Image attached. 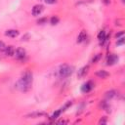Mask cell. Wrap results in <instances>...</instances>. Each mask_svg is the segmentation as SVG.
I'll return each mask as SVG.
<instances>
[{
  "label": "cell",
  "instance_id": "obj_1",
  "mask_svg": "<svg viewBox=\"0 0 125 125\" xmlns=\"http://www.w3.org/2000/svg\"><path fill=\"white\" fill-rule=\"evenodd\" d=\"M32 77H33L32 76V72L30 70L26 69L22 73V75L19 79V81L15 84L16 88L19 89L21 92H27L31 88V84H32V80H33Z\"/></svg>",
  "mask_w": 125,
  "mask_h": 125
},
{
  "label": "cell",
  "instance_id": "obj_2",
  "mask_svg": "<svg viewBox=\"0 0 125 125\" xmlns=\"http://www.w3.org/2000/svg\"><path fill=\"white\" fill-rule=\"evenodd\" d=\"M73 70H74L73 66H70L68 64H62L60 66L59 75L62 78H66V77H69L73 73Z\"/></svg>",
  "mask_w": 125,
  "mask_h": 125
},
{
  "label": "cell",
  "instance_id": "obj_3",
  "mask_svg": "<svg viewBox=\"0 0 125 125\" xmlns=\"http://www.w3.org/2000/svg\"><path fill=\"white\" fill-rule=\"evenodd\" d=\"M14 56H15V58H16L17 60L22 61V60L25 58V56H26V51H25V49L20 47V48H18V49L15 50Z\"/></svg>",
  "mask_w": 125,
  "mask_h": 125
},
{
  "label": "cell",
  "instance_id": "obj_4",
  "mask_svg": "<svg viewBox=\"0 0 125 125\" xmlns=\"http://www.w3.org/2000/svg\"><path fill=\"white\" fill-rule=\"evenodd\" d=\"M94 86H95L94 82L91 81V80H89V81L85 82V83L81 86V92H82V93H89V92L94 88Z\"/></svg>",
  "mask_w": 125,
  "mask_h": 125
},
{
  "label": "cell",
  "instance_id": "obj_5",
  "mask_svg": "<svg viewBox=\"0 0 125 125\" xmlns=\"http://www.w3.org/2000/svg\"><path fill=\"white\" fill-rule=\"evenodd\" d=\"M43 10H44V6L41 5V4H37V5L33 6L31 13H32V15H33L34 17H37V16L41 15V13L43 12Z\"/></svg>",
  "mask_w": 125,
  "mask_h": 125
},
{
  "label": "cell",
  "instance_id": "obj_6",
  "mask_svg": "<svg viewBox=\"0 0 125 125\" xmlns=\"http://www.w3.org/2000/svg\"><path fill=\"white\" fill-rule=\"evenodd\" d=\"M118 62V56L114 55V54H110L109 56H107L106 58V64L107 65H113L114 63H116Z\"/></svg>",
  "mask_w": 125,
  "mask_h": 125
},
{
  "label": "cell",
  "instance_id": "obj_7",
  "mask_svg": "<svg viewBox=\"0 0 125 125\" xmlns=\"http://www.w3.org/2000/svg\"><path fill=\"white\" fill-rule=\"evenodd\" d=\"M89 71V65H84L83 67H81L79 70H78V73H77V76L78 78H83L86 76V74L88 73Z\"/></svg>",
  "mask_w": 125,
  "mask_h": 125
},
{
  "label": "cell",
  "instance_id": "obj_8",
  "mask_svg": "<svg viewBox=\"0 0 125 125\" xmlns=\"http://www.w3.org/2000/svg\"><path fill=\"white\" fill-rule=\"evenodd\" d=\"M4 52H5V55H6V56L12 57V56H14V54H15V48H14V46H12V45L6 46Z\"/></svg>",
  "mask_w": 125,
  "mask_h": 125
},
{
  "label": "cell",
  "instance_id": "obj_9",
  "mask_svg": "<svg viewBox=\"0 0 125 125\" xmlns=\"http://www.w3.org/2000/svg\"><path fill=\"white\" fill-rule=\"evenodd\" d=\"M5 35L8 36V37H12V38H15L19 35V31L16 30V29H8L6 30L5 32Z\"/></svg>",
  "mask_w": 125,
  "mask_h": 125
},
{
  "label": "cell",
  "instance_id": "obj_10",
  "mask_svg": "<svg viewBox=\"0 0 125 125\" xmlns=\"http://www.w3.org/2000/svg\"><path fill=\"white\" fill-rule=\"evenodd\" d=\"M87 38V33L85 30H81L80 33L77 36V43H82L83 41H85Z\"/></svg>",
  "mask_w": 125,
  "mask_h": 125
},
{
  "label": "cell",
  "instance_id": "obj_11",
  "mask_svg": "<svg viewBox=\"0 0 125 125\" xmlns=\"http://www.w3.org/2000/svg\"><path fill=\"white\" fill-rule=\"evenodd\" d=\"M96 75L99 77V78H107L109 76V73L106 71V70H104V69H101V70H98L96 72Z\"/></svg>",
  "mask_w": 125,
  "mask_h": 125
},
{
  "label": "cell",
  "instance_id": "obj_12",
  "mask_svg": "<svg viewBox=\"0 0 125 125\" xmlns=\"http://www.w3.org/2000/svg\"><path fill=\"white\" fill-rule=\"evenodd\" d=\"M116 91L115 90H109V91H107L106 93H105V98L107 99V100H111V99H113V98H115L116 97Z\"/></svg>",
  "mask_w": 125,
  "mask_h": 125
},
{
  "label": "cell",
  "instance_id": "obj_13",
  "mask_svg": "<svg viewBox=\"0 0 125 125\" xmlns=\"http://www.w3.org/2000/svg\"><path fill=\"white\" fill-rule=\"evenodd\" d=\"M62 112V108H60V109H58V110H56L52 115H51V117H50V119H52V120H55V119H57L60 115H61V113Z\"/></svg>",
  "mask_w": 125,
  "mask_h": 125
},
{
  "label": "cell",
  "instance_id": "obj_14",
  "mask_svg": "<svg viewBox=\"0 0 125 125\" xmlns=\"http://www.w3.org/2000/svg\"><path fill=\"white\" fill-rule=\"evenodd\" d=\"M59 21H60V19H59L57 16H53V17L50 19V23H51L52 25H56V24H58Z\"/></svg>",
  "mask_w": 125,
  "mask_h": 125
},
{
  "label": "cell",
  "instance_id": "obj_15",
  "mask_svg": "<svg viewBox=\"0 0 125 125\" xmlns=\"http://www.w3.org/2000/svg\"><path fill=\"white\" fill-rule=\"evenodd\" d=\"M44 114H45L44 112H33V113H30L27 116H30L31 118H36V117H40V116H42Z\"/></svg>",
  "mask_w": 125,
  "mask_h": 125
},
{
  "label": "cell",
  "instance_id": "obj_16",
  "mask_svg": "<svg viewBox=\"0 0 125 125\" xmlns=\"http://www.w3.org/2000/svg\"><path fill=\"white\" fill-rule=\"evenodd\" d=\"M102 58V54H97L93 59H92V62L93 63H96V62H98L99 61H100V59Z\"/></svg>",
  "mask_w": 125,
  "mask_h": 125
},
{
  "label": "cell",
  "instance_id": "obj_17",
  "mask_svg": "<svg viewBox=\"0 0 125 125\" xmlns=\"http://www.w3.org/2000/svg\"><path fill=\"white\" fill-rule=\"evenodd\" d=\"M47 21H48L47 18H40L39 20H37V23L38 24H45V23H47Z\"/></svg>",
  "mask_w": 125,
  "mask_h": 125
},
{
  "label": "cell",
  "instance_id": "obj_18",
  "mask_svg": "<svg viewBox=\"0 0 125 125\" xmlns=\"http://www.w3.org/2000/svg\"><path fill=\"white\" fill-rule=\"evenodd\" d=\"M124 42H125V39H124V36H122V37H120V38L117 39L116 45H117V46H122V45L124 44Z\"/></svg>",
  "mask_w": 125,
  "mask_h": 125
},
{
  "label": "cell",
  "instance_id": "obj_19",
  "mask_svg": "<svg viewBox=\"0 0 125 125\" xmlns=\"http://www.w3.org/2000/svg\"><path fill=\"white\" fill-rule=\"evenodd\" d=\"M5 48H6L5 43H4L3 41H0V52H3V51L5 50Z\"/></svg>",
  "mask_w": 125,
  "mask_h": 125
},
{
  "label": "cell",
  "instance_id": "obj_20",
  "mask_svg": "<svg viewBox=\"0 0 125 125\" xmlns=\"http://www.w3.org/2000/svg\"><path fill=\"white\" fill-rule=\"evenodd\" d=\"M122 36H124V32H123V31H120V32H118V33L115 34V38H116V39H118V38H120V37H122Z\"/></svg>",
  "mask_w": 125,
  "mask_h": 125
},
{
  "label": "cell",
  "instance_id": "obj_21",
  "mask_svg": "<svg viewBox=\"0 0 125 125\" xmlns=\"http://www.w3.org/2000/svg\"><path fill=\"white\" fill-rule=\"evenodd\" d=\"M105 123H106V118H105V117L101 118L100 121H99V124H105Z\"/></svg>",
  "mask_w": 125,
  "mask_h": 125
},
{
  "label": "cell",
  "instance_id": "obj_22",
  "mask_svg": "<svg viewBox=\"0 0 125 125\" xmlns=\"http://www.w3.org/2000/svg\"><path fill=\"white\" fill-rule=\"evenodd\" d=\"M44 2L46 4H55L57 2V0H44Z\"/></svg>",
  "mask_w": 125,
  "mask_h": 125
},
{
  "label": "cell",
  "instance_id": "obj_23",
  "mask_svg": "<svg viewBox=\"0 0 125 125\" xmlns=\"http://www.w3.org/2000/svg\"><path fill=\"white\" fill-rule=\"evenodd\" d=\"M65 123H67V121H64V120H61L58 122V124H65Z\"/></svg>",
  "mask_w": 125,
  "mask_h": 125
},
{
  "label": "cell",
  "instance_id": "obj_24",
  "mask_svg": "<svg viewBox=\"0 0 125 125\" xmlns=\"http://www.w3.org/2000/svg\"><path fill=\"white\" fill-rule=\"evenodd\" d=\"M104 2L106 5H107V4H109V2H110V1H109V0H104Z\"/></svg>",
  "mask_w": 125,
  "mask_h": 125
},
{
  "label": "cell",
  "instance_id": "obj_25",
  "mask_svg": "<svg viewBox=\"0 0 125 125\" xmlns=\"http://www.w3.org/2000/svg\"><path fill=\"white\" fill-rule=\"evenodd\" d=\"M121 1H122V2H123V3H124V0H121Z\"/></svg>",
  "mask_w": 125,
  "mask_h": 125
}]
</instances>
